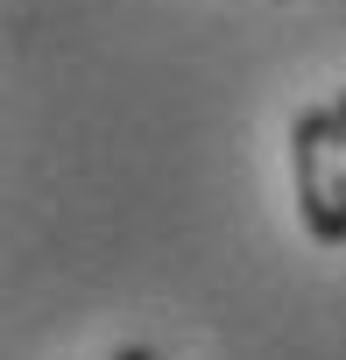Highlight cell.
Segmentation results:
<instances>
[{"label": "cell", "mask_w": 346, "mask_h": 360, "mask_svg": "<svg viewBox=\"0 0 346 360\" xmlns=\"http://www.w3.org/2000/svg\"><path fill=\"white\" fill-rule=\"evenodd\" d=\"M290 191L304 233L318 248H346V127L332 106H304L290 120Z\"/></svg>", "instance_id": "1"}, {"label": "cell", "mask_w": 346, "mask_h": 360, "mask_svg": "<svg viewBox=\"0 0 346 360\" xmlns=\"http://www.w3.org/2000/svg\"><path fill=\"white\" fill-rule=\"evenodd\" d=\"M113 360H162V353H155V346H120Z\"/></svg>", "instance_id": "2"}, {"label": "cell", "mask_w": 346, "mask_h": 360, "mask_svg": "<svg viewBox=\"0 0 346 360\" xmlns=\"http://www.w3.org/2000/svg\"><path fill=\"white\" fill-rule=\"evenodd\" d=\"M332 113H339V127H346V92H339V99H332Z\"/></svg>", "instance_id": "3"}]
</instances>
